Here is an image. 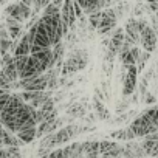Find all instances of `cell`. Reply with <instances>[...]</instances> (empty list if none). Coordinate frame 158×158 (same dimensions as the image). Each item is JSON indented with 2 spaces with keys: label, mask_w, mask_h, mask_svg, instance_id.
<instances>
[{
  "label": "cell",
  "mask_w": 158,
  "mask_h": 158,
  "mask_svg": "<svg viewBox=\"0 0 158 158\" xmlns=\"http://www.w3.org/2000/svg\"><path fill=\"white\" fill-rule=\"evenodd\" d=\"M136 138H143L149 133L158 132V106H152L150 109L141 112L130 124Z\"/></svg>",
  "instance_id": "1"
},
{
  "label": "cell",
  "mask_w": 158,
  "mask_h": 158,
  "mask_svg": "<svg viewBox=\"0 0 158 158\" xmlns=\"http://www.w3.org/2000/svg\"><path fill=\"white\" fill-rule=\"evenodd\" d=\"M90 60L89 51L84 48H73L68 54V57L65 59V62L62 64L60 68V74L62 76H74L76 73H79L81 70H84L87 67Z\"/></svg>",
  "instance_id": "2"
},
{
  "label": "cell",
  "mask_w": 158,
  "mask_h": 158,
  "mask_svg": "<svg viewBox=\"0 0 158 158\" xmlns=\"http://www.w3.org/2000/svg\"><path fill=\"white\" fill-rule=\"evenodd\" d=\"M118 20H119V17H118L115 8L109 6V8L102 10V17H101V22H99V27L96 28V31L99 33V36H107L115 30Z\"/></svg>",
  "instance_id": "3"
},
{
  "label": "cell",
  "mask_w": 158,
  "mask_h": 158,
  "mask_svg": "<svg viewBox=\"0 0 158 158\" xmlns=\"http://www.w3.org/2000/svg\"><path fill=\"white\" fill-rule=\"evenodd\" d=\"M126 71L123 74V96H132L136 92L138 85V68L136 65L124 67Z\"/></svg>",
  "instance_id": "4"
},
{
  "label": "cell",
  "mask_w": 158,
  "mask_h": 158,
  "mask_svg": "<svg viewBox=\"0 0 158 158\" xmlns=\"http://www.w3.org/2000/svg\"><path fill=\"white\" fill-rule=\"evenodd\" d=\"M139 45L143 50L149 51V53H153L156 50V45H158V33L150 27L147 25L146 28L141 30L139 33Z\"/></svg>",
  "instance_id": "5"
},
{
  "label": "cell",
  "mask_w": 158,
  "mask_h": 158,
  "mask_svg": "<svg viewBox=\"0 0 158 158\" xmlns=\"http://www.w3.org/2000/svg\"><path fill=\"white\" fill-rule=\"evenodd\" d=\"M5 14L14 17V19L19 20V22H25V20H28V19L31 17V14H33V8L27 6L25 3H22L20 0H19V2L11 3V5H8V6L5 8Z\"/></svg>",
  "instance_id": "6"
},
{
  "label": "cell",
  "mask_w": 158,
  "mask_h": 158,
  "mask_svg": "<svg viewBox=\"0 0 158 158\" xmlns=\"http://www.w3.org/2000/svg\"><path fill=\"white\" fill-rule=\"evenodd\" d=\"M45 71V67L33 56L30 54L28 56V60L23 67V70L19 73V79H23V77H33V76H39Z\"/></svg>",
  "instance_id": "7"
},
{
  "label": "cell",
  "mask_w": 158,
  "mask_h": 158,
  "mask_svg": "<svg viewBox=\"0 0 158 158\" xmlns=\"http://www.w3.org/2000/svg\"><path fill=\"white\" fill-rule=\"evenodd\" d=\"M141 53V48L138 45H133L132 48L129 50H121L118 53V57H119V62L123 64V67H129V65H136V60H138V56Z\"/></svg>",
  "instance_id": "8"
},
{
  "label": "cell",
  "mask_w": 158,
  "mask_h": 158,
  "mask_svg": "<svg viewBox=\"0 0 158 158\" xmlns=\"http://www.w3.org/2000/svg\"><path fill=\"white\" fill-rule=\"evenodd\" d=\"M124 31L126 34L135 42V45H139V33H141V28L138 25V19L135 17H130L124 27Z\"/></svg>",
  "instance_id": "9"
},
{
  "label": "cell",
  "mask_w": 158,
  "mask_h": 158,
  "mask_svg": "<svg viewBox=\"0 0 158 158\" xmlns=\"http://www.w3.org/2000/svg\"><path fill=\"white\" fill-rule=\"evenodd\" d=\"M93 110H95V113H96V118H99L101 121H106V119L110 118V112H109V109L104 106L102 99H99L98 96L93 98Z\"/></svg>",
  "instance_id": "10"
},
{
  "label": "cell",
  "mask_w": 158,
  "mask_h": 158,
  "mask_svg": "<svg viewBox=\"0 0 158 158\" xmlns=\"http://www.w3.org/2000/svg\"><path fill=\"white\" fill-rule=\"evenodd\" d=\"M141 146L149 156H158V138H143Z\"/></svg>",
  "instance_id": "11"
},
{
  "label": "cell",
  "mask_w": 158,
  "mask_h": 158,
  "mask_svg": "<svg viewBox=\"0 0 158 158\" xmlns=\"http://www.w3.org/2000/svg\"><path fill=\"white\" fill-rule=\"evenodd\" d=\"M31 53V42H30V37H28V33H25L17 45H16V50H14V56H19V54H30Z\"/></svg>",
  "instance_id": "12"
},
{
  "label": "cell",
  "mask_w": 158,
  "mask_h": 158,
  "mask_svg": "<svg viewBox=\"0 0 158 158\" xmlns=\"http://www.w3.org/2000/svg\"><path fill=\"white\" fill-rule=\"evenodd\" d=\"M82 143H73L71 146H65L62 149V156L65 158H76V156H82Z\"/></svg>",
  "instance_id": "13"
},
{
  "label": "cell",
  "mask_w": 158,
  "mask_h": 158,
  "mask_svg": "<svg viewBox=\"0 0 158 158\" xmlns=\"http://www.w3.org/2000/svg\"><path fill=\"white\" fill-rule=\"evenodd\" d=\"M0 71H2L11 82H14V81H17V79H19V71H17V67H16L14 57H13L8 64H5L2 68H0Z\"/></svg>",
  "instance_id": "14"
},
{
  "label": "cell",
  "mask_w": 158,
  "mask_h": 158,
  "mask_svg": "<svg viewBox=\"0 0 158 158\" xmlns=\"http://www.w3.org/2000/svg\"><path fill=\"white\" fill-rule=\"evenodd\" d=\"M82 152L85 156H90V158H96L101 155V150H99V141H85L82 143Z\"/></svg>",
  "instance_id": "15"
},
{
  "label": "cell",
  "mask_w": 158,
  "mask_h": 158,
  "mask_svg": "<svg viewBox=\"0 0 158 158\" xmlns=\"http://www.w3.org/2000/svg\"><path fill=\"white\" fill-rule=\"evenodd\" d=\"M112 138L119 139V141H130V139H135L136 135H135L133 129L129 126V127H126V129H119V130L112 132Z\"/></svg>",
  "instance_id": "16"
},
{
  "label": "cell",
  "mask_w": 158,
  "mask_h": 158,
  "mask_svg": "<svg viewBox=\"0 0 158 158\" xmlns=\"http://www.w3.org/2000/svg\"><path fill=\"white\" fill-rule=\"evenodd\" d=\"M67 115H70L71 118H85L87 115V109L82 102H74L68 107L67 110Z\"/></svg>",
  "instance_id": "17"
},
{
  "label": "cell",
  "mask_w": 158,
  "mask_h": 158,
  "mask_svg": "<svg viewBox=\"0 0 158 158\" xmlns=\"http://www.w3.org/2000/svg\"><path fill=\"white\" fill-rule=\"evenodd\" d=\"M36 132H37V126L34 127H28V129H23V130H19L16 135L25 143V144H30L36 139Z\"/></svg>",
  "instance_id": "18"
},
{
  "label": "cell",
  "mask_w": 158,
  "mask_h": 158,
  "mask_svg": "<svg viewBox=\"0 0 158 158\" xmlns=\"http://www.w3.org/2000/svg\"><path fill=\"white\" fill-rule=\"evenodd\" d=\"M77 3L82 6L84 10V14H90V13H95V11H99V3L98 0H77Z\"/></svg>",
  "instance_id": "19"
},
{
  "label": "cell",
  "mask_w": 158,
  "mask_h": 158,
  "mask_svg": "<svg viewBox=\"0 0 158 158\" xmlns=\"http://www.w3.org/2000/svg\"><path fill=\"white\" fill-rule=\"evenodd\" d=\"M150 54H152V53H149V51H146V50H141V53H139V56H138V60H136V68H138V73L144 70V67H146L147 60L150 59Z\"/></svg>",
  "instance_id": "20"
},
{
  "label": "cell",
  "mask_w": 158,
  "mask_h": 158,
  "mask_svg": "<svg viewBox=\"0 0 158 158\" xmlns=\"http://www.w3.org/2000/svg\"><path fill=\"white\" fill-rule=\"evenodd\" d=\"M101 17H102V10L95 11V13H90V14H89V25H90L93 30H96V28L99 27Z\"/></svg>",
  "instance_id": "21"
},
{
  "label": "cell",
  "mask_w": 158,
  "mask_h": 158,
  "mask_svg": "<svg viewBox=\"0 0 158 158\" xmlns=\"http://www.w3.org/2000/svg\"><path fill=\"white\" fill-rule=\"evenodd\" d=\"M130 104H132L130 96H123V101H121V102H118V106H116V112H118V113L126 112V110L130 107Z\"/></svg>",
  "instance_id": "22"
},
{
  "label": "cell",
  "mask_w": 158,
  "mask_h": 158,
  "mask_svg": "<svg viewBox=\"0 0 158 158\" xmlns=\"http://www.w3.org/2000/svg\"><path fill=\"white\" fill-rule=\"evenodd\" d=\"M102 156H106V158H115V156H123V146H119V144H116L115 147H112L109 152H106Z\"/></svg>",
  "instance_id": "23"
},
{
  "label": "cell",
  "mask_w": 158,
  "mask_h": 158,
  "mask_svg": "<svg viewBox=\"0 0 158 158\" xmlns=\"http://www.w3.org/2000/svg\"><path fill=\"white\" fill-rule=\"evenodd\" d=\"M118 143L115 141H109V139H104V141H99V150H101V155H104L106 152H109L112 147H115Z\"/></svg>",
  "instance_id": "24"
},
{
  "label": "cell",
  "mask_w": 158,
  "mask_h": 158,
  "mask_svg": "<svg viewBox=\"0 0 158 158\" xmlns=\"http://www.w3.org/2000/svg\"><path fill=\"white\" fill-rule=\"evenodd\" d=\"M51 2V0H34V3H33V13H40L48 3Z\"/></svg>",
  "instance_id": "25"
},
{
  "label": "cell",
  "mask_w": 158,
  "mask_h": 158,
  "mask_svg": "<svg viewBox=\"0 0 158 158\" xmlns=\"http://www.w3.org/2000/svg\"><path fill=\"white\" fill-rule=\"evenodd\" d=\"M113 8H115V11H116V14H118V17L121 19V17H123V16L126 14V11H129V8H130V6H129L127 3H124V2H123V3H119V5H116V6H113Z\"/></svg>",
  "instance_id": "26"
},
{
  "label": "cell",
  "mask_w": 158,
  "mask_h": 158,
  "mask_svg": "<svg viewBox=\"0 0 158 158\" xmlns=\"http://www.w3.org/2000/svg\"><path fill=\"white\" fill-rule=\"evenodd\" d=\"M6 153L8 156H20V147L19 146H6Z\"/></svg>",
  "instance_id": "27"
},
{
  "label": "cell",
  "mask_w": 158,
  "mask_h": 158,
  "mask_svg": "<svg viewBox=\"0 0 158 158\" xmlns=\"http://www.w3.org/2000/svg\"><path fill=\"white\" fill-rule=\"evenodd\" d=\"M144 10H147V5H143L141 2H138V3H136V6L132 10V14H133V17H136V16H141V14L144 13Z\"/></svg>",
  "instance_id": "28"
},
{
  "label": "cell",
  "mask_w": 158,
  "mask_h": 158,
  "mask_svg": "<svg viewBox=\"0 0 158 158\" xmlns=\"http://www.w3.org/2000/svg\"><path fill=\"white\" fill-rule=\"evenodd\" d=\"M132 115H133V112H129V113H124V112H123V115H118V116H116V118H115L112 123H113V124H121V123L127 121V119H129Z\"/></svg>",
  "instance_id": "29"
},
{
  "label": "cell",
  "mask_w": 158,
  "mask_h": 158,
  "mask_svg": "<svg viewBox=\"0 0 158 158\" xmlns=\"http://www.w3.org/2000/svg\"><path fill=\"white\" fill-rule=\"evenodd\" d=\"M73 8H74V13H76V17H77V19L84 14V10H82L81 5L77 3V0H73Z\"/></svg>",
  "instance_id": "30"
},
{
  "label": "cell",
  "mask_w": 158,
  "mask_h": 158,
  "mask_svg": "<svg viewBox=\"0 0 158 158\" xmlns=\"http://www.w3.org/2000/svg\"><path fill=\"white\" fill-rule=\"evenodd\" d=\"M143 102L144 104H155V96L149 92H146V95L143 96Z\"/></svg>",
  "instance_id": "31"
},
{
  "label": "cell",
  "mask_w": 158,
  "mask_h": 158,
  "mask_svg": "<svg viewBox=\"0 0 158 158\" xmlns=\"http://www.w3.org/2000/svg\"><path fill=\"white\" fill-rule=\"evenodd\" d=\"M50 152H51L50 147H39L37 155H39V156H50Z\"/></svg>",
  "instance_id": "32"
},
{
  "label": "cell",
  "mask_w": 158,
  "mask_h": 158,
  "mask_svg": "<svg viewBox=\"0 0 158 158\" xmlns=\"http://www.w3.org/2000/svg\"><path fill=\"white\" fill-rule=\"evenodd\" d=\"M60 156H62V149H57V150L50 152V158H60Z\"/></svg>",
  "instance_id": "33"
},
{
  "label": "cell",
  "mask_w": 158,
  "mask_h": 158,
  "mask_svg": "<svg viewBox=\"0 0 158 158\" xmlns=\"http://www.w3.org/2000/svg\"><path fill=\"white\" fill-rule=\"evenodd\" d=\"M22 3H25L27 6H30V8H33V3H34V0H20Z\"/></svg>",
  "instance_id": "34"
},
{
  "label": "cell",
  "mask_w": 158,
  "mask_h": 158,
  "mask_svg": "<svg viewBox=\"0 0 158 158\" xmlns=\"http://www.w3.org/2000/svg\"><path fill=\"white\" fill-rule=\"evenodd\" d=\"M2 147H3V144H0V149H2Z\"/></svg>",
  "instance_id": "35"
}]
</instances>
